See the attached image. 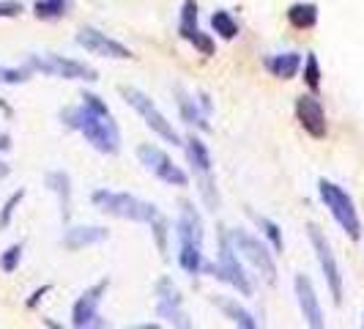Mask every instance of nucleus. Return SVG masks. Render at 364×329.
Here are the masks:
<instances>
[{
    "label": "nucleus",
    "mask_w": 364,
    "mask_h": 329,
    "mask_svg": "<svg viewBox=\"0 0 364 329\" xmlns=\"http://www.w3.org/2000/svg\"><path fill=\"white\" fill-rule=\"evenodd\" d=\"M64 124L85 135V140L102 154L121 151V132L110 115V107L96 93H82V102L61 113Z\"/></svg>",
    "instance_id": "1"
},
{
    "label": "nucleus",
    "mask_w": 364,
    "mask_h": 329,
    "mask_svg": "<svg viewBox=\"0 0 364 329\" xmlns=\"http://www.w3.org/2000/svg\"><path fill=\"white\" fill-rule=\"evenodd\" d=\"M175 236H178V263L186 274H200L206 269V258H203V220L195 212L192 203H181V217L175 225Z\"/></svg>",
    "instance_id": "2"
},
{
    "label": "nucleus",
    "mask_w": 364,
    "mask_h": 329,
    "mask_svg": "<svg viewBox=\"0 0 364 329\" xmlns=\"http://www.w3.org/2000/svg\"><path fill=\"white\" fill-rule=\"evenodd\" d=\"M93 203L104 212V214H113V217H121V220H132V223H148L153 225L159 220V212L153 203L140 200L135 195H126V192H110V189H99L93 192Z\"/></svg>",
    "instance_id": "3"
},
{
    "label": "nucleus",
    "mask_w": 364,
    "mask_h": 329,
    "mask_svg": "<svg viewBox=\"0 0 364 329\" xmlns=\"http://www.w3.org/2000/svg\"><path fill=\"white\" fill-rule=\"evenodd\" d=\"M318 192H320V200L326 203V209L332 212V217L337 220V225L351 239H359L362 236V220L356 214V206H354L351 195L343 187H337L334 181H326V178L318 181Z\"/></svg>",
    "instance_id": "4"
},
{
    "label": "nucleus",
    "mask_w": 364,
    "mask_h": 329,
    "mask_svg": "<svg viewBox=\"0 0 364 329\" xmlns=\"http://www.w3.org/2000/svg\"><path fill=\"white\" fill-rule=\"evenodd\" d=\"M203 272H211L214 277L230 283L244 297H252V283H249V277L244 274V269L238 263V252H236V247L230 242V236H222L219 239V263H206Z\"/></svg>",
    "instance_id": "5"
},
{
    "label": "nucleus",
    "mask_w": 364,
    "mask_h": 329,
    "mask_svg": "<svg viewBox=\"0 0 364 329\" xmlns=\"http://www.w3.org/2000/svg\"><path fill=\"white\" fill-rule=\"evenodd\" d=\"M121 93H124V99L143 115V121H146L148 126H151L162 140H167V143H173V146H181V138H178V132L173 129V124L162 115V110L148 99L143 91H137V88H121Z\"/></svg>",
    "instance_id": "6"
},
{
    "label": "nucleus",
    "mask_w": 364,
    "mask_h": 329,
    "mask_svg": "<svg viewBox=\"0 0 364 329\" xmlns=\"http://www.w3.org/2000/svg\"><path fill=\"white\" fill-rule=\"evenodd\" d=\"M230 242L236 247V252H238L244 261H249L269 283L277 280V263H274L269 247L263 245L260 239H255V236L247 234V231H230Z\"/></svg>",
    "instance_id": "7"
},
{
    "label": "nucleus",
    "mask_w": 364,
    "mask_h": 329,
    "mask_svg": "<svg viewBox=\"0 0 364 329\" xmlns=\"http://www.w3.org/2000/svg\"><path fill=\"white\" fill-rule=\"evenodd\" d=\"M28 66L33 72H41V75H50V77H64V80H96V69L72 61V58H64V55H30Z\"/></svg>",
    "instance_id": "8"
},
{
    "label": "nucleus",
    "mask_w": 364,
    "mask_h": 329,
    "mask_svg": "<svg viewBox=\"0 0 364 329\" xmlns=\"http://www.w3.org/2000/svg\"><path fill=\"white\" fill-rule=\"evenodd\" d=\"M186 157H189V164H192V170H195V178H198V184H200V195L206 198V203L211 206V209H217L219 206V195L217 189H214V176H211V154H209V149H206V143L200 140V138H189L186 140Z\"/></svg>",
    "instance_id": "9"
},
{
    "label": "nucleus",
    "mask_w": 364,
    "mask_h": 329,
    "mask_svg": "<svg viewBox=\"0 0 364 329\" xmlns=\"http://www.w3.org/2000/svg\"><path fill=\"white\" fill-rule=\"evenodd\" d=\"M307 231H309L312 250H315V255H318V263H320V269H323L326 285H329V291H332V299H334V305H340V302H343V274H340L337 258H334V252H332V245H329V239L323 236V231H320L318 225H309Z\"/></svg>",
    "instance_id": "10"
},
{
    "label": "nucleus",
    "mask_w": 364,
    "mask_h": 329,
    "mask_svg": "<svg viewBox=\"0 0 364 329\" xmlns=\"http://www.w3.org/2000/svg\"><path fill=\"white\" fill-rule=\"evenodd\" d=\"M137 157H140V162L146 164V170H151L164 184H173V187H186L189 184V176L173 162L162 149H156V146H140L137 149Z\"/></svg>",
    "instance_id": "11"
},
{
    "label": "nucleus",
    "mask_w": 364,
    "mask_h": 329,
    "mask_svg": "<svg viewBox=\"0 0 364 329\" xmlns=\"http://www.w3.org/2000/svg\"><path fill=\"white\" fill-rule=\"evenodd\" d=\"M77 44L85 47V50L93 53V55H102V58H115V61L132 58L129 47H124L121 41L110 39L107 33H102V30H96V28H79V33H77Z\"/></svg>",
    "instance_id": "12"
},
{
    "label": "nucleus",
    "mask_w": 364,
    "mask_h": 329,
    "mask_svg": "<svg viewBox=\"0 0 364 329\" xmlns=\"http://www.w3.org/2000/svg\"><path fill=\"white\" fill-rule=\"evenodd\" d=\"M104 291H107V280L90 285V288L77 299V305H74V310H72L74 327H79V329L82 327H104V321H99V319H102V316H99V305H102Z\"/></svg>",
    "instance_id": "13"
},
{
    "label": "nucleus",
    "mask_w": 364,
    "mask_h": 329,
    "mask_svg": "<svg viewBox=\"0 0 364 329\" xmlns=\"http://www.w3.org/2000/svg\"><path fill=\"white\" fill-rule=\"evenodd\" d=\"M296 115H298V124L304 126L307 135H312L315 140L326 138V113L315 96H309V93L298 96L296 99Z\"/></svg>",
    "instance_id": "14"
},
{
    "label": "nucleus",
    "mask_w": 364,
    "mask_h": 329,
    "mask_svg": "<svg viewBox=\"0 0 364 329\" xmlns=\"http://www.w3.org/2000/svg\"><path fill=\"white\" fill-rule=\"evenodd\" d=\"M293 285H296V299H298V308H301L304 321L309 327L320 329L326 321H323V310H320V302L315 297V288H312L309 277L307 274H296V283Z\"/></svg>",
    "instance_id": "15"
},
{
    "label": "nucleus",
    "mask_w": 364,
    "mask_h": 329,
    "mask_svg": "<svg viewBox=\"0 0 364 329\" xmlns=\"http://www.w3.org/2000/svg\"><path fill=\"white\" fill-rule=\"evenodd\" d=\"M156 313L159 319H164L167 324H175V327H189L184 310H181V297H178V288L170 283V280H162L159 283V305H156Z\"/></svg>",
    "instance_id": "16"
},
{
    "label": "nucleus",
    "mask_w": 364,
    "mask_h": 329,
    "mask_svg": "<svg viewBox=\"0 0 364 329\" xmlns=\"http://www.w3.org/2000/svg\"><path fill=\"white\" fill-rule=\"evenodd\" d=\"M107 239V231L99 228V225H85V228H69L66 236H64V247L66 250H79V247L88 245H99Z\"/></svg>",
    "instance_id": "17"
},
{
    "label": "nucleus",
    "mask_w": 364,
    "mask_h": 329,
    "mask_svg": "<svg viewBox=\"0 0 364 329\" xmlns=\"http://www.w3.org/2000/svg\"><path fill=\"white\" fill-rule=\"evenodd\" d=\"M47 187L58 195L61 214H64V223H66L69 214H72V181H69V176L64 170H52V173H47Z\"/></svg>",
    "instance_id": "18"
},
{
    "label": "nucleus",
    "mask_w": 364,
    "mask_h": 329,
    "mask_svg": "<svg viewBox=\"0 0 364 329\" xmlns=\"http://www.w3.org/2000/svg\"><path fill=\"white\" fill-rule=\"evenodd\" d=\"M266 66H269V72H271L274 77L291 80V77H296V72H298V66H301V55H298V53H282V55L269 58Z\"/></svg>",
    "instance_id": "19"
},
{
    "label": "nucleus",
    "mask_w": 364,
    "mask_h": 329,
    "mask_svg": "<svg viewBox=\"0 0 364 329\" xmlns=\"http://www.w3.org/2000/svg\"><path fill=\"white\" fill-rule=\"evenodd\" d=\"M214 305H217L219 310L233 321V324H238V327H247V329H252V327H258L255 324V319L238 305V302H233V299H224V297H214Z\"/></svg>",
    "instance_id": "20"
},
{
    "label": "nucleus",
    "mask_w": 364,
    "mask_h": 329,
    "mask_svg": "<svg viewBox=\"0 0 364 329\" xmlns=\"http://www.w3.org/2000/svg\"><path fill=\"white\" fill-rule=\"evenodd\" d=\"M288 19L293 28L304 30V28H315L318 22V6L315 3H293L288 8Z\"/></svg>",
    "instance_id": "21"
},
{
    "label": "nucleus",
    "mask_w": 364,
    "mask_h": 329,
    "mask_svg": "<svg viewBox=\"0 0 364 329\" xmlns=\"http://www.w3.org/2000/svg\"><path fill=\"white\" fill-rule=\"evenodd\" d=\"M175 93H178V107H181V115L186 118V124H198L200 129H209V121H206V115L198 110L195 99H189L184 91H175Z\"/></svg>",
    "instance_id": "22"
},
{
    "label": "nucleus",
    "mask_w": 364,
    "mask_h": 329,
    "mask_svg": "<svg viewBox=\"0 0 364 329\" xmlns=\"http://www.w3.org/2000/svg\"><path fill=\"white\" fill-rule=\"evenodd\" d=\"M181 30V36L186 39V41H192L203 55H214V41H211V36H206L203 30H198V25L195 28H178Z\"/></svg>",
    "instance_id": "23"
},
{
    "label": "nucleus",
    "mask_w": 364,
    "mask_h": 329,
    "mask_svg": "<svg viewBox=\"0 0 364 329\" xmlns=\"http://www.w3.org/2000/svg\"><path fill=\"white\" fill-rule=\"evenodd\" d=\"M69 0H39L36 3V17L39 19H58L66 14Z\"/></svg>",
    "instance_id": "24"
},
{
    "label": "nucleus",
    "mask_w": 364,
    "mask_h": 329,
    "mask_svg": "<svg viewBox=\"0 0 364 329\" xmlns=\"http://www.w3.org/2000/svg\"><path fill=\"white\" fill-rule=\"evenodd\" d=\"M211 25H214V30H217L222 39H236V33H238V25H236V19L227 11H214Z\"/></svg>",
    "instance_id": "25"
},
{
    "label": "nucleus",
    "mask_w": 364,
    "mask_h": 329,
    "mask_svg": "<svg viewBox=\"0 0 364 329\" xmlns=\"http://www.w3.org/2000/svg\"><path fill=\"white\" fill-rule=\"evenodd\" d=\"M304 82H307V88H309L312 93L320 91V64H318V58H315L312 53H309L307 61H304Z\"/></svg>",
    "instance_id": "26"
},
{
    "label": "nucleus",
    "mask_w": 364,
    "mask_h": 329,
    "mask_svg": "<svg viewBox=\"0 0 364 329\" xmlns=\"http://www.w3.org/2000/svg\"><path fill=\"white\" fill-rule=\"evenodd\" d=\"M252 217H255V223L260 225V231L271 239V247H274L277 252H282V250H285V242H282V234H280L277 223H271V220H266V217H258V214H252Z\"/></svg>",
    "instance_id": "27"
},
{
    "label": "nucleus",
    "mask_w": 364,
    "mask_h": 329,
    "mask_svg": "<svg viewBox=\"0 0 364 329\" xmlns=\"http://www.w3.org/2000/svg\"><path fill=\"white\" fill-rule=\"evenodd\" d=\"M22 198H25V189L14 192V195H11L8 200H6V206H3V212H0V231H3V228H8V223H11L14 212H17V206L22 203Z\"/></svg>",
    "instance_id": "28"
},
{
    "label": "nucleus",
    "mask_w": 364,
    "mask_h": 329,
    "mask_svg": "<svg viewBox=\"0 0 364 329\" xmlns=\"http://www.w3.org/2000/svg\"><path fill=\"white\" fill-rule=\"evenodd\" d=\"M19 261H22V245H11L0 258V269L3 272H14L19 266Z\"/></svg>",
    "instance_id": "29"
},
{
    "label": "nucleus",
    "mask_w": 364,
    "mask_h": 329,
    "mask_svg": "<svg viewBox=\"0 0 364 329\" xmlns=\"http://www.w3.org/2000/svg\"><path fill=\"white\" fill-rule=\"evenodd\" d=\"M28 80V69H3L0 66V82H8V85H19V82Z\"/></svg>",
    "instance_id": "30"
},
{
    "label": "nucleus",
    "mask_w": 364,
    "mask_h": 329,
    "mask_svg": "<svg viewBox=\"0 0 364 329\" xmlns=\"http://www.w3.org/2000/svg\"><path fill=\"white\" fill-rule=\"evenodd\" d=\"M153 234H156V242H159V250L164 252L167 250V223L159 217L156 223H153Z\"/></svg>",
    "instance_id": "31"
},
{
    "label": "nucleus",
    "mask_w": 364,
    "mask_h": 329,
    "mask_svg": "<svg viewBox=\"0 0 364 329\" xmlns=\"http://www.w3.org/2000/svg\"><path fill=\"white\" fill-rule=\"evenodd\" d=\"M22 11L19 3H0V17H17Z\"/></svg>",
    "instance_id": "32"
},
{
    "label": "nucleus",
    "mask_w": 364,
    "mask_h": 329,
    "mask_svg": "<svg viewBox=\"0 0 364 329\" xmlns=\"http://www.w3.org/2000/svg\"><path fill=\"white\" fill-rule=\"evenodd\" d=\"M8 146H11V143H8V135L0 132V149H8ZM6 176H8V164L0 162V178H6Z\"/></svg>",
    "instance_id": "33"
}]
</instances>
